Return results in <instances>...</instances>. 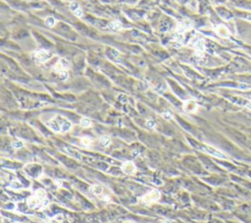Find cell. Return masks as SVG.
I'll return each instance as SVG.
<instances>
[{"mask_svg":"<svg viewBox=\"0 0 251 223\" xmlns=\"http://www.w3.org/2000/svg\"><path fill=\"white\" fill-rule=\"evenodd\" d=\"M28 206L30 208H35L37 206H44L48 204L46 199V192L43 189H39L35 193V195L28 199Z\"/></svg>","mask_w":251,"mask_h":223,"instance_id":"1","label":"cell"},{"mask_svg":"<svg viewBox=\"0 0 251 223\" xmlns=\"http://www.w3.org/2000/svg\"><path fill=\"white\" fill-rule=\"evenodd\" d=\"M160 198H161L160 192L157 190H152L151 192H149V193H147L146 195H144L142 197L141 201H142V203L145 204H151L155 203V201H159Z\"/></svg>","mask_w":251,"mask_h":223,"instance_id":"2","label":"cell"},{"mask_svg":"<svg viewBox=\"0 0 251 223\" xmlns=\"http://www.w3.org/2000/svg\"><path fill=\"white\" fill-rule=\"evenodd\" d=\"M51 56H52V54L45 49H38L33 52V59L38 63H44L51 58Z\"/></svg>","mask_w":251,"mask_h":223,"instance_id":"3","label":"cell"},{"mask_svg":"<svg viewBox=\"0 0 251 223\" xmlns=\"http://www.w3.org/2000/svg\"><path fill=\"white\" fill-rule=\"evenodd\" d=\"M201 150H203V151L207 152V154L213 155V156L215 157H218V158H222V159H225V158H227V155L224 154L222 151H220V150L214 149V147H209V146H203L200 147Z\"/></svg>","mask_w":251,"mask_h":223,"instance_id":"4","label":"cell"},{"mask_svg":"<svg viewBox=\"0 0 251 223\" xmlns=\"http://www.w3.org/2000/svg\"><path fill=\"white\" fill-rule=\"evenodd\" d=\"M58 119L59 122H60V127H61V133H67L72 129V123L70 122L68 119H66L65 117H62V116L58 115Z\"/></svg>","mask_w":251,"mask_h":223,"instance_id":"5","label":"cell"},{"mask_svg":"<svg viewBox=\"0 0 251 223\" xmlns=\"http://www.w3.org/2000/svg\"><path fill=\"white\" fill-rule=\"evenodd\" d=\"M122 170H123L124 173L128 175H133L134 172H136V165L133 164V162L131 161H126L125 163H123L122 165Z\"/></svg>","mask_w":251,"mask_h":223,"instance_id":"6","label":"cell"},{"mask_svg":"<svg viewBox=\"0 0 251 223\" xmlns=\"http://www.w3.org/2000/svg\"><path fill=\"white\" fill-rule=\"evenodd\" d=\"M69 67V62L68 60H66L65 58H61L59 59V61L54 65V70L58 73H60L62 71H66V69Z\"/></svg>","mask_w":251,"mask_h":223,"instance_id":"7","label":"cell"},{"mask_svg":"<svg viewBox=\"0 0 251 223\" xmlns=\"http://www.w3.org/2000/svg\"><path fill=\"white\" fill-rule=\"evenodd\" d=\"M183 110L186 111V112H195L198 108V105L194 100H186V101L183 103Z\"/></svg>","mask_w":251,"mask_h":223,"instance_id":"8","label":"cell"},{"mask_svg":"<svg viewBox=\"0 0 251 223\" xmlns=\"http://www.w3.org/2000/svg\"><path fill=\"white\" fill-rule=\"evenodd\" d=\"M46 125H47L49 128L51 129V130L55 131V132H60L61 133V127H60V122H59V119L58 117H54L52 119H50L47 123H46Z\"/></svg>","mask_w":251,"mask_h":223,"instance_id":"9","label":"cell"},{"mask_svg":"<svg viewBox=\"0 0 251 223\" xmlns=\"http://www.w3.org/2000/svg\"><path fill=\"white\" fill-rule=\"evenodd\" d=\"M216 33H218V35L222 38H229L231 35L230 30L227 28L225 25H219L216 27Z\"/></svg>","mask_w":251,"mask_h":223,"instance_id":"10","label":"cell"},{"mask_svg":"<svg viewBox=\"0 0 251 223\" xmlns=\"http://www.w3.org/2000/svg\"><path fill=\"white\" fill-rule=\"evenodd\" d=\"M191 27H192L191 23H188V22L180 23V24L178 25V27H177V32H178V33H182V35H183L185 32L189 30Z\"/></svg>","mask_w":251,"mask_h":223,"instance_id":"11","label":"cell"},{"mask_svg":"<svg viewBox=\"0 0 251 223\" xmlns=\"http://www.w3.org/2000/svg\"><path fill=\"white\" fill-rule=\"evenodd\" d=\"M108 27L113 31H120L123 28V25H122L119 21H114V22H111L110 24L108 25Z\"/></svg>","mask_w":251,"mask_h":223,"instance_id":"12","label":"cell"},{"mask_svg":"<svg viewBox=\"0 0 251 223\" xmlns=\"http://www.w3.org/2000/svg\"><path fill=\"white\" fill-rule=\"evenodd\" d=\"M102 191H103V189H102V187L100 185H93V186L90 187V192H91L92 194H94V195H96V196L101 195Z\"/></svg>","mask_w":251,"mask_h":223,"instance_id":"13","label":"cell"},{"mask_svg":"<svg viewBox=\"0 0 251 223\" xmlns=\"http://www.w3.org/2000/svg\"><path fill=\"white\" fill-rule=\"evenodd\" d=\"M99 141H100V144H101L103 147H108L111 144V139H110L109 136H107V135L102 136Z\"/></svg>","mask_w":251,"mask_h":223,"instance_id":"14","label":"cell"},{"mask_svg":"<svg viewBox=\"0 0 251 223\" xmlns=\"http://www.w3.org/2000/svg\"><path fill=\"white\" fill-rule=\"evenodd\" d=\"M81 126L82 128H89V127L91 126V120L89 118H86V117H84L81 119V122H80Z\"/></svg>","mask_w":251,"mask_h":223,"instance_id":"15","label":"cell"},{"mask_svg":"<svg viewBox=\"0 0 251 223\" xmlns=\"http://www.w3.org/2000/svg\"><path fill=\"white\" fill-rule=\"evenodd\" d=\"M65 149L69 152V154L72 155L73 157L77 158V159H82V155L80 154V152L76 151V150H74L73 149H69V147H66Z\"/></svg>","mask_w":251,"mask_h":223,"instance_id":"16","label":"cell"},{"mask_svg":"<svg viewBox=\"0 0 251 223\" xmlns=\"http://www.w3.org/2000/svg\"><path fill=\"white\" fill-rule=\"evenodd\" d=\"M45 24L47 25L48 27L52 28L56 24V20L54 19L53 17H48V18H46V19H45Z\"/></svg>","mask_w":251,"mask_h":223,"instance_id":"17","label":"cell"},{"mask_svg":"<svg viewBox=\"0 0 251 223\" xmlns=\"http://www.w3.org/2000/svg\"><path fill=\"white\" fill-rule=\"evenodd\" d=\"M82 146H85V147H89L90 144H91V139L89 138V137H84V138H82L81 140Z\"/></svg>","mask_w":251,"mask_h":223,"instance_id":"18","label":"cell"},{"mask_svg":"<svg viewBox=\"0 0 251 223\" xmlns=\"http://www.w3.org/2000/svg\"><path fill=\"white\" fill-rule=\"evenodd\" d=\"M77 9H80V5H79V3H77V2L73 1L71 4H70V10H71V11L73 12V13H74L75 11H77Z\"/></svg>","mask_w":251,"mask_h":223,"instance_id":"19","label":"cell"},{"mask_svg":"<svg viewBox=\"0 0 251 223\" xmlns=\"http://www.w3.org/2000/svg\"><path fill=\"white\" fill-rule=\"evenodd\" d=\"M23 146H24V144H23L21 141H14L12 142V147L16 149H21V147H23Z\"/></svg>","mask_w":251,"mask_h":223,"instance_id":"20","label":"cell"},{"mask_svg":"<svg viewBox=\"0 0 251 223\" xmlns=\"http://www.w3.org/2000/svg\"><path fill=\"white\" fill-rule=\"evenodd\" d=\"M59 77H60L61 80L65 81V80H67V78L69 77L68 72H67V71H62V72H60V73H59Z\"/></svg>","mask_w":251,"mask_h":223,"instance_id":"21","label":"cell"},{"mask_svg":"<svg viewBox=\"0 0 251 223\" xmlns=\"http://www.w3.org/2000/svg\"><path fill=\"white\" fill-rule=\"evenodd\" d=\"M163 117H164L165 119H167V120H170V119L173 118V114L170 112V111H165L164 113H163Z\"/></svg>","mask_w":251,"mask_h":223,"instance_id":"22","label":"cell"},{"mask_svg":"<svg viewBox=\"0 0 251 223\" xmlns=\"http://www.w3.org/2000/svg\"><path fill=\"white\" fill-rule=\"evenodd\" d=\"M146 125H147V127H149V128L153 129V128H155V125H156V124H155V122L152 121V120H147Z\"/></svg>","mask_w":251,"mask_h":223,"instance_id":"23","label":"cell"},{"mask_svg":"<svg viewBox=\"0 0 251 223\" xmlns=\"http://www.w3.org/2000/svg\"><path fill=\"white\" fill-rule=\"evenodd\" d=\"M74 14L76 15L77 17H80V18H81V17H82V15H84V12H82V10L81 8H80V9H77V11H75V12H74Z\"/></svg>","mask_w":251,"mask_h":223,"instance_id":"24","label":"cell"},{"mask_svg":"<svg viewBox=\"0 0 251 223\" xmlns=\"http://www.w3.org/2000/svg\"><path fill=\"white\" fill-rule=\"evenodd\" d=\"M246 107H247L249 110H251V100H250V101H248V103L246 104Z\"/></svg>","mask_w":251,"mask_h":223,"instance_id":"25","label":"cell"}]
</instances>
